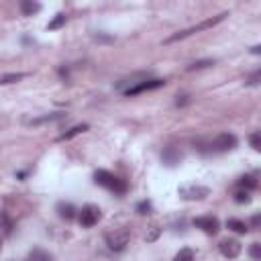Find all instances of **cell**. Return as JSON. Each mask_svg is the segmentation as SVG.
Segmentation results:
<instances>
[{
	"instance_id": "1",
	"label": "cell",
	"mask_w": 261,
	"mask_h": 261,
	"mask_svg": "<svg viewBox=\"0 0 261 261\" xmlns=\"http://www.w3.org/2000/svg\"><path fill=\"white\" fill-rule=\"evenodd\" d=\"M226 16H228V12H220V14H216V16H210V18H206V20H202V22L194 24V27H188V29H184V31H179V33H175V35L167 37V39H165V43H175V41H179V39H186V37H190V35H194V33H200V31L212 29L214 24L222 22Z\"/></svg>"
},
{
	"instance_id": "2",
	"label": "cell",
	"mask_w": 261,
	"mask_h": 261,
	"mask_svg": "<svg viewBox=\"0 0 261 261\" xmlns=\"http://www.w3.org/2000/svg\"><path fill=\"white\" fill-rule=\"evenodd\" d=\"M94 181H96L98 186H102V188L114 192V194H124V192H126V181L120 179V177H116L114 173H110V171H106V169L94 171Z\"/></svg>"
},
{
	"instance_id": "3",
	"label": "cell",
	"mask_w": 261,
	"mask_h": 261,
	"mask_svg": "<svg viewBox=\"0 0 261 261\" xmlns=\"http://www.w3.org/2000/svg\"><path fill=\"white\" fill-rule=\"evenodd\" d=\"M202 147H208L206 153H226L237 147V137L232 133H220L208 143H200Z\"/></svg>"
},
{
	"instance_id": "4",
	"label": "cell",
	"mask_w": 261,
	"mask_h": 261,
	"mask_svg": "<svg viewBox=\"0 0 261 261\" xmlns=\"http://www.w3.org/2000/svg\"><path fill=\"white\" fill-rule=\"evenodd\" d=\"M102 218V210L94 204H86L80 212H77V222L82 228H92L94 224H98Z\"/></svg>"
},
{
	"instance_id": "5",
	"label": "cell",
	"mask_w": 261,
	"mask_h": 261,
	"mask_svg": "<svg viewBox=\"0 0 261 261\" xmlns=\"http://www.w3.org/2000/svg\"><path fill=\"white\" fill-rule=\"evenodd\" d=\"M128 241H130V230L128 228H116L114 232H108L106 234V245H108L110 251H122V249H126Z\"/></svg>"
},
{
	"instance_id": "6",
	"label": "cell",
	"mask_w": 261,
	"mask_h": 261,
	"mask_svg": "<svg viewBox=\"0 0 261 261\" xmlns=\"http://www.w3.org/2000/svg\"><path fill=\"white\" fill-rule=\"evenodd\" d=\"M177 194L184 200H204L210 194V188L200 186V184H186V186H179Z\"/></svg>"
},
{
	"instance_id": "7",
	"label": "cell",
	"mask_w": 261,
	"mask_h": 261,
	"mask_svg": "<svg viewBox=\"0 0 261 261\" xmlns=\"http://www.w3.org/2000/svg\"><path fill=\"white\" fill-rule=\"evenodd\" d=\"M161 86H165V80H161V77H147V80L135 84L133 88H128V90L124 92V96H137V94H143V92L157 90V88H161Z\"/></svg>"
},
{
	"instance_id": "8",
	"label": "cell",
	"mask_w": 261,
	"mask_h": 261,
	"mask_svg": "<svg viewBox=\"0 0 261 261\" xmlns=\"http://www.w3.org/2000/svg\"><path fill=\"white\" fill-rule=\"evenodd\" d=\"M218 251H220L222 257H226V259H234V257L241 255L243 247H241V243H239L237 239H222V241L218 243Z\"/></svg>"
},
{
	"instance_id": "9",
	"label": "cell",
	"mask_w": 261,
	"mask_h": 261,
	"mask_svg": "<svg viewBox=\"0 0 261 261\" xmlns=\"http://www.w3.org/2000/svg\"><path fill=\"white\" fill-rule=\"evenodd\" d=\"M194 226L200 228V230L206 232V234H216V232L220 230V222H218L216 216H198V218L194 220Z\"/></svg>"
},
{
	"instance_id": "10",
	"label": "cell",
	"mask_w": 261,
	"mask_h": 261,
	"mask_svg": "<svg viewBox=\"0 0 261 261\" xmlns=\"http://www.w3.org/2000/svg\"><path fill=\"white\" fill-rule=\"evenodd\" d=\"M161 161H163L165 165L173 167V165H177V163L181 161V153H179L175 147H165V149L161 151Z\"/></svg>"
},
{
	"instance_id": "11",
	"label": "cell",
	"mask_w": 261,
	"mask_h": 261,
	"mask_svg": "<svg viewBox=\"0 0 261 261\" xmlns=\"http://www.w3.org/2000/svg\"><path fill=\"white\" fill-rule=\"evenodd\" d=\"M55 210H57L59 218H63V220H73L77 216V210H75V206L71 202H59Z\"/></svg>"
},
{
	"instance_id": "12",
	"label": "cell",
	"mask_w": 261,
	"mask_h": 261,
	"mask_svg": "<svg viewBox=\"0 0 261 261\" xmlns=\"http://www.w3.org/2000/svg\"><path fill=\"white\" fill-rule=\"evenodd\" d=\"M226 226H228L232 232H237V234H247V232H249V224L243 222V220H239V218H228V220H226Z\"/></svg>"
},
{
	"instance_id": "13",
	"label": "cell",
	"mask_w": 261,
	"mask_h": 261,
	"mask_svg": "<svg viewBox=\"0 0 261 261\" xmlns=\"http://www.w3.org/2000/svg\"><path fill=\"white\" fill-rule=\"evenodd\" d=\"M39 10H41V4L35 2V0H22V2H20V12H22L24 16H33V14H37Z\"/></svg>"
},
{
	"instance_id": "14",
	"label": "cell",
	"mask_w": 261,
	"mask_h": 261,
	"mask_svg": "<svg viewBox=\"0 0 261 261\" xmlns=\"http://www.w3.org/2000/svg\"><path fill=\"white\" fill-rule=\"evenodd\" d=\"M90 126L88 124H75V126H71L69 130H65V133H61L59 137H57V141H69V139H73L75 135H80V133H86Z\"/></svg>"
},
{
	"instance_id": "15",
	"label": "cell",
	"mask_w": 261,
	"mask_h": 261,
	"mask_svg": "<svg viewBox=\"0 0 261 261\" xmlns=\"http://www.w3.org/2000/svg\"><path fill=\"white\" fill-rule=\"evenodd\" d=\"M239 188L241 190H247V192H251V190H257V186H259V181H257V177L255 175H243V177H239Z\"/></svg>"
},
{
	"instance_id": "16",
	"label": "cell",
	"mask_w": 261,
	"mask_h": 261,
	"mask_svg": "<svg viewBox=\"0 0 261 261\" xmlns=\"http://www.w3.org/2000/svg\"><path fill=\"white\" fill-rule=\"evenodd\" d=\"M24 77H27V73H22V71H16V73H2V75H0V86L16 84V82H20V80H24Z\"/></svg>"
},
{
	"instance_id": "17",
	"label": "cell",
	"mask_w": 261,
	"mask_h": 261,
	"mask_svg": "<svg viewBox=\"0 0 261 261\" xmlns=\"http://www.w3.org/2000/svg\"><path fill=\"white\" fill-rule=\"evenodd\" d=\"M27 261H51V255H49L47 251H43V249L35 247V249H33L31 253H29Z\"/></svg>"
},
{
	"instance_id": "18",
	"label": "cell",
	"mask_w": 261,
	"mask_h": 261,
	"mask_svg": "<svg viewBox=\"0 0 261 261\" xmlns=\"http://www.w3.org/2000/svg\"><path fill=\"white\" fill-rule=\"evenodd\" d=\"M65 114L63 112H53V114H47V116H41V118H33L29 124H43V122H53V120H59V118H63Z\"/></svg>"
},
{
	"instance_id": "19",
	"label": "cell",
	"mask_w": 261,
	"mask_h": 261,
	"mask_svg": "<svg viewBox=\"0 0 261 261\" xmlns=\"http://www.w3.org/2000/svg\"><path fill=\"white\" fill-rule=\"evenodd\" d=\"M65 20H67V16H65L63 12H59V14H55V18L47 24V29H49V31H57V29H61V27L65 24Z\"/></svg>"
},
{
	"instance_id": "20",
	"label": "cell",
	"mask_w": 261,
	"mask_h": 261,
	"mask_svg": "<svg viewBox=\"0 0 261 261\" xmlns=\"http://www.w3.org/2000/svg\"><path fill=\"white\" fill-rule=\"evenodd\" d=\"M12 220H10V216L6 214V212H0V228L6 232V234H10L12 232Z\"/></svg>"
},
{
	"instance_id": "21",
	"label": "cell",
	"mask_w": 261,
	"mask_h": 261,
	"mask_svg": "<svg viewBox=\"0 0 261 261\" xmlns=\"http://www.w3.org/2000/svg\"><path fill=\"white\" fill-rule=\"evenodd\" d=\"M173 261H194V251L188 249V247H184V249H179V253L173 257Z\"/></svg>"
},
{
	"instance_id": "22",
	"label": "cell",
	"mask_w": 261,
	"mask_h": 261,
	"mask_svg": "<svg viewBox=\"0 0 261 261\" xmlns=\"http://www.w3.org/2000/svg\"><path fill=\"white\" fill-rule=\"evenodd\" d=\"M208 65H214V59H200V61H194L188 65V71H194V69H204Z\"/></svg>"
},
{
	"instance_id": "23",
	"label": "cell",
	"mask_w": 261,
	"mask_h": 261,
	"mask_svg": "<svg viewBox=\"0 0 261 261\" xmlns=\"http://www.w3.org/2000/svg\"><path fill=\"white\" fill-rule=\"evenodd\" d=\"M234 202L237 204H249L251 202V194L247 190H237L234 192Z\"/></svg>"
},
{
	"instance_id": "24",
	"label": "cell",
	"mask_w": 261,
	"mask_h": 261,
	"mask_svg": "<svg viewBox=\"0 0 261 261\" xmlns=\"http://www.w3.org/2000/svg\"><path fill=\"white\" fill-rule=\"evenodd\" d=\"M249 255H251L253 261H261V245L259 243H253L249 247Z\"/></svg>"
},
{
	"instance_id": "25",
	"label": "cell",
	"mask_w": 261,
	"mask_h": 261,
	"mask_svg": "<svg viewBox=\"0 0 261 261\" xmlns=\"http://www.w3.org/2000/svg\"><path fill=\"white\" fill-rule=\"evenodd\" d=\"M249 143H251V147L255 151H259L261 149V137H259V133H251L249 135Z\"/></svg>"
},
{
	"instance_id": "26",
	"label": "cell",
	"mask_w": 261,
	"mask_h": 261,
	"mask_svg": "<svg viewBox=\"0 0 261 261\" xmlns=\"http://www.w3.org/2000/svg\"><path fill=\"white\" fill-rule=\"evenodd\" d=\"M137 212H139V214H149V212H151V202H147V200L141 202V204L137 206Z\"/></svg>"
},
{
	"instance_id": "27",
	"label": "cell",
	"mask_w": 261,
	"mask_h": 261,
	"mask_svg": "<svg viewBox=\"0 0 261 261\" xmlns=\"http://www.w3.org/2000/svg\"><path fill=\"white\" fill-rule=\"evenodd\" d=\"M159 232H161V228H159L157 224H153V226H151V232H149L145 239H147V241H155V239L159 237Z\"/></svg>"
},
{
	"instance_id": "28",
	"label": "cell",
	"mask_w": 261,
	"mask_h": 261,
	"mask_svg": "<svg viewBox=\"0 0 261 261\" xmlns=\"http://www.w3.org/2000/svg\"><path fill=\"white\" fill-rule=\"evenodd\" d=\"M247 84H249V86H257V84H259V71H255V73L247 80Z\"/></svg>"
},
{
	"instance_id": "29",
	"label": "cell",
	"mask_w": 261,
	"mask_h": 261,
	"mask_svg": "<svg viewBox=\"0 0 261 261\" xmlns=\"http://www.w3.org/2000/svg\"><path fill=\"white\" fill-rule=\"evenodd\" d=\"M188 102H190V96H177L175 106H184V104H188Z\"/></svg>"
},
{
	"instance_id": "30",
	"label": "cell",
	"mask_w": 261,
	"mask_h": 261,
	"mask_svg": "<svg viewBox=\"0 0 261 261\" xmlns=\"http://www.w3.org/2000/svg\"><path fill=\"white\" fill-rule=\"evenodd\" d=\"M251 222H253V228H257V226H259V214H255Z\"/></svg>"
},
{
	"instance_id": "31",
	"label": "cell",
	"mask_w": 261,
	"mask_h": 261,
	"mask_svg": "<svg viewBox=\"0 0 261 261\" xmlns=\"http://www.w3.org/2000/svg\"><path fill=\"white\" fill-rule=\"evenodd\" d=\"M259 51H261V47H259V45H257V47H253V49H251V53H255V55H257V53H259Z\"/></svg>"
},
{
	"instance_id": "32",
	"label": "cell",
	"mask_w": 261,
	"mask_h": 261,
	"mask_svg": "<svg viewBox=\"0 0 261 261\" xmlns=\"http://www.w3.org/2000/svg\"><path fill=\"white\" fill-rule=\"evenodd\" d=\"M0 249H2V239H0Z\"/></svg>"
}]
</instances>
